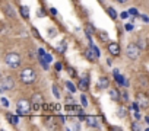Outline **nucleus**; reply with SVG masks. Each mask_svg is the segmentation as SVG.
<instances>
[{"mask_svg": "<svg viewBox=\"0 0 149 131\" xmlns=\"http://www.w3.org/2000/svg\"><path fill=\"white\" fill-rule=\"evenodd\" d=\"M136 44H137V45H139V47H140L142 50H143V48L146 47V41H145V39H140V38L137 39V42H136Z\"/></svg>", "mask_w": 149, "mask_h": 131, "instance_id": "cd10ccee", "label": "nucleus"}, {"mask_svg": "<svg viewBox=\"0 0 149 131\" xmlns=\"http://www.w3.org/2000/svg\"><path fill=\"white\" fill-rule=\"evenodd\" d=\"M85 32H86V35H88V38H91V35L92 34H95L97 32V29H95V26L92 25V23H85Z\"/></svg>", "mask_w": 149, "mask_h": 131, "instance_id": "2eb2a0df", "label": "nucleus"}, {"mask_svg": "<svg viewBox=\"0 0 149 131\" xmlns=\"http://www.w3.org/2000/svg\"><path fill=\"white\" fill-rule=\"evenodd\" d=\"M32 109V105L29 103V101L28 99H19L18 102H16V114L18 115H26L29 111Z\"/></svg>", "mask_w": 149, "mask_h": 131, "instance_id": "20e7f679", "label": "nucleus"}, {"mask_svg": "<svg viewBox=\"0 0 149 131\" xmlns=\"http://www.w3.org/2000/svg\"><path fill=\"white\" fill-rule=\"evenodd\" d=\"M129 15H137V10L136 9H130L129 10Z\"/></svg>", "mask_w": 149, "mask_h": 131, "instance_id": "e433bc0d", "label": "nucleus"}, {"mask_svg": "<svg viewBox=\"0 0 149 131\" xmlns=\"http://www.w3.org/2000/svg\"><path fill=\"white\" fill-rule=\"evenodd\" d=\"M56 121H58V118L54 117H45L44 118V125L48 128H56Z\"/></svg>", "mask_w": 149, "mask_h": 131, "instance_id": "f8f14e48", "label": "nucleus"}, {"mask_svg": "<svg viewBox=\"0 0 149 131\" xmlns=\"http://www.w3.org/2000/svg\"><path fill=\"white\" fill-rule=\"evenodd\" d=\"M67 73L70 74V77H76V72H74L73 67H67Z\"/></svg>", "mask_w": 149, "mask_h": 131, "instance_id": "c756f323", "label": "nucleus"}, {"mask_svg": "<svg viewBox=\"0 0 149 131\" xmlns=\"http://www.w3.org/2000/svg\"><path fill=\"white\" fill-rule=\"evenodd\" d=\"M54 69H56L57 72H60V70L63 69V66H61V63H56V64H54Z\"/></svg>", "mask_w": 149, "mask_h": 131, "instance_id": "2f4dec72", "label": "nucleus"}, {"mask_svg": "<svg viewBox=\"0 0 149 131\" xmlns=\"http://www.w3.org/2000/svg\"><path fill=\"white\" fill-rule=\"evenodd\" d=\"M53 93H54V96H56L57 99L60 98V90L57 89V86H56V85H53Z\"/></svg>", "mask_w": 149, "mask_h": 131, "instance_id": "c85d7f7f", "label": "nucleus"}, {"mask_svg": "<svg viewBox=\"0 0 149 131\" xmlns=\"http://www.w3.org/2000/svg\"><path fill=\"white\" fill-rule=\"evenodd\" d=\"M40 109V103H32V111H38Z\"/></svg>", "mask_w": 149, "mask_h": 131, "instance_id": "c9c22d12", "label": "nucleus"}, {"mask_svg": "<svg viewBox=\"0 0 149 131\" xmlns=\"http://www.w3.org/2000/svg\"><path fill=\"white\" fill-rule=\"evenodd\" d=\"M21 55L18 54V52H13V51H10V52H8L6 55H5V64L8 66L9 69H19L21 67Z\"/></svg>", "mask_w": 149, "mask_h": 131, "instance_id": "f03ea898", "label": "nucleus"}, {"mask_svg": "<svg viewBox=\"0 0 149 131\" xmlns=\"http://www.w3.org/2000/svg\"><path fill=\"white\" fill-rule=\"evenodd\" d=\"M136 101L140 105V108H148L149 106V95L145 92H137L136 93Z\"/></svg>", "mask_w": 149, "mask_h": 131, "instance_id": "423d86ee", "label": "nucleus"}, {"mask_svg": "<svg viewBox=\"0 0 149 131\" xmlns=\"http://www.w3.org/2000/svg\"><path fill=\"white\" fill-rule=\"evenodd\" d=\"M84 54H85V57H86L89 61H95V60L98 58V55L95 54V51H94V48H92V47H89L88 50H85V52H84Z\"/></svg>", "mask_w": 149, "mask_h": 131, "instance_id": "9b49d317", "label": "nucleus"}, {"mask_svg": "<svg viewBox=\"0 0 149 131\" xmlns=\"http://www.w3.org/2000/svg\"><path fill=\"white\" fill-rule=\"evenodd\" d=\"M2 103H3V106H5V108H8V106H9V102H8V99H6V98H2Z\"/></svg>", "mask_w": 149, "mask_h": 131, "instance_id": "72a5a7b5", "label": "nucleus"}, {"mask_svg": "<svg viewBox=\"0 0 149 131\" xmlns=\"http://www.w3.org/2000/svg\"><path fill=\"white\" fill-rule=\"evenodd\" d=\"M8 119H9V122L13 124V125H16V124L19 122V119H18L15 115H10V114H8Z\"/></svg>", "mask_w": 149, "mask_h": 131, "instance_id": "5701e85b", "label": "nucleus"}, {"mask_svg": "<svg viewBox=\"0 0 149 131\" xmlns=\"http://www.w3.org/2000/svg\"><path fill=\"white\" fill-rule=\"evenodd\" d=\"M3 10H5V13H6L9 18H15V15H16V13H15V10H13V8H12L10 5H8V3L3 6Z\"/></svg>", "mask_w": 149, "mask_h": 131, "instance_id": "dca6fc26", "label": "nucleus"}, {"mask_svg": "<svg viewBox=\"0 0 149 131\" xmlns=\"http://www.w3.org/2000/svg\"><path fill=\"white\" fill-rule=\"evenodd\" d=\"M97 37H98V41H101V42L108 41V34L105 31H97Z\"/></svg>", "mask_w": 149, "mask_h": 131, "instance_id": "f3484780", "label": "nucleus"}, {"mask_svg": "<svg viewBox=\"0 0 149 131\" xmlns=\"http://www.w3.org/2000/svg\"><path fill=\"white\" fill-rule=\"evenodd\" d=\"M132 130H133V131H140V130H142V125H140V122H137V121L132 122Z\"/></svg>", "mask_w": 149, "mask_h": 131, "instance_id": "b1692460", "label": "nucleus"}, {"mask_svg": "<svg viewBox=\"0 0 149 131\" xmlns=\"http://www.w3.org/2000/svg\"><path fill=\"white\" fill-rule=\"evenodd\" d=\"M105 10H107V13L110 15V18H111V19H114V21L117 19V12H116L113 8H105Z\"/></svg>", "mask_w": 149, "mask_h": 131, "instance_id": "412c9836", "label": "nucleus"}, {"mask_svg": "<svg viewBox=\"0 0 149 131\" xmlns=\"http://www.w3.org/2000/svg\"><path fill=\"white\" fill-rule=\"evenodd\" d=\"M57 51H58V52H61V54L66 51V41H61V44L57 47Z\"/></svg>", "mask_w": 149, "mask_h": 131, "instance_id": "393cba45", "label": "nucleus"}, {"mask_svg": "<svg viewBox=\"0 0 149 131\" xmlns=\"http://www.w3.org/2000/svg\"><path fill=\"white\" fill-rule=\"evenodd\" d=\"M108 95H110V99L111 101H114V102H118L120 99H121V93L117 90V89H108Z\"/></svg>", "mask_w": 149, "mask_h": 131, "instance_id": "9d476101", "label": "nucleus"}, {"mask_svg": "<svg viewBox=\"0 0 149 131\" xmlns=\"http://www.w3.org/2000/svg\"><path fill=\"white\" fill-rule=\"evenodd\" d=\"M114 2H117V3H126L127 0H114Z\"/></svg>", "mask_w": 149, "mask_h": 131, "instance_id": "a19ab883", "label": "nucleus"}, {"mask_svg": "<svg viewBox=\"0 0 149 131\" xmlns=\"http://www.w3.org/2000/svg\"><path fill=\"white\" fill-rule=\"evenodd\" d=\"M79 89L81 90H88L89 89V76L88 74H84L82 79L79 80Z\"/></svg>", "mask_w": 149, "mask_h": 131, "instance_id": "6e6552de", "label": "nucleus"}, {"mask_svg": "<svg viewBox=\"0 0 149 131\" xmlns=\"http://www.w3.org/2000/svg\"><path fill=\"white\" fill-rule=\"evenodd\" d=\"M66 88H67V90H70L72 93L76 90V88H74V85L73 83H70V82H66Z\"/></svg>", "mask_w": 149, "mask_h": 131, "instance_id": "bb28decb", "label": "nucleus"}, {"mask_svg": "<svg viewBox=\"0 0 149 131\" xmlns=\"http://www.w3.org/2000/svg\"><path fill=\"white\" fill-rule=\"evenodd\" d=\"M44 101V96L41 93H34L32 95V103H42Z\"/></svg>", "mask_w": 149, "mask_h": 131, "instance_id": "6ab92c4d", "label": "nucleus"}, {"mask_svg": "<svg viewBox=\"0 0 149 131\" xmlns=\"http://www.w3.org/2000/svg\"><path fill=\"white\" fill-rule=\"evenodd\" d=\"M50 12H51V15H57V10L56 9H50Z\"/></svg>", "mask_w": 149, "mask_h": 131, "instance_id": "58836bf2", "label": "nucleus"}, {"mask_svg": "<svg viewBox=\"0 0 149 131\" xmlns=\"http://www.w3.org/2000/svg\"><path fill=\"white\" fill-rule=\"evenodd\" d=\"M136 82H137V85H140L142 88H148L149 86V80L146 79V76H143V74H139L137 76V79H136Z\"/></svg>", "mask_w": 149, "mask_h": 131, "instance_id": "4468645a", "label": "nucleus"}, {"mask_svg": "<svg viewBox=\"0 0 149 131\" xmlns=\"http://www.w3.org/2000/svg\"><path fill=\"white\" fill-rule=\"evenodd\" d=\"M140 52H142V48H140L136 42L127 44V47H126V55H127V58H130V60H137L139 55H140Z\"/></svg>", "mask_w": 149, "mask_h": 131, "instance_id": "7ed1b4c3", "label": "nucleus"}, {"mask_svg": "<svg viewBox=\"0 0 149 131\" xmlns=\"http://www.w3.org/2000/svg\"><path fill=\"white\" fill-rule=\"evenodd\" d=\"M81 102H82V105H84V106H86V105H88V101H86V96H85V95H82V96H81Z\"/></svg>", "mask_w": 149, "mask_h": 131, "instance_id": "7c9ffc66", "label": "nucleus"}, {"mask_svg": "<svg viewBox=\"0 0 149 131\" xmlns=\"http://www.w3.org/2000/svg\"><path fill=\"white\" fill-rule=\"evenodd\" d=\"M124 28H126V31H129V32H130V31H133V25H132V23H127Z\"/></svg>", "mask_w": 149, "mask_h": 131, "instance_id": "f704fd0d", "label": "nucleus"}, {"mask_svg": "<svg viewBox=\"0 0 149 131\" xmlns=\"http://www.w3.org/2000/svg\"><path fill=\"white\" fill-rule=\"evenodd\" d=\"M117 117L118 118H126L127 117V108L126 106H118V109H117Z\"/></svg>", "mask_w": 149, "mask_h": 131, "instance_id": "a211bd4d", "label": "nucleus"}, {"mask_svg": "<svg viewBox=\"0 0 149 131\" xmlns=\"http://www.w3.org/2000/svg\"><path fill=\"white\" fill-rule=\"evenodd\" d=\"M32 35L37 37V38H40V32L37 31V28H32Z\"/></svg>", "mask_w": 149, "mask_h": 131, "instance_id": "473e14b6", "label": "nucleus"}, {"mask_svg": "<svg viewBox=\"0 0 149 131\" xmlns=\"http://www.w3.org/2000/svg\"><path fill=\"white\" fill-rule=\"evenodd\" d=\"M134 117H136V119H140V118H142V117H140V114H139V112H136V114H134Z\"/></svg>", "mask_w": 149, "mask_h": 131, "instance_id": "ea45409f", "label": "nucleus"}, {"mask_svg": "<svg viewBox=\"0 0 149 131\" xmlns=\"http://www.w3.org/2000/svg\"><path fill=\"white\" fill-rule=\"evenodd\" d=\"M113 74H114V79H116V82H117L118 85H123V83H124V79L120 76V73H118V70H117V69L113 72Z\"/></svg>", "mask_w": 149, "mask_h": 131, "instance_id": "aec40b11", "label": "nucleus"}, {"mask_svg": "<svg viewBox=\"0 0 149 131\" xmlns=\"http://www.w3.org/2000/svg\"><path fill=\"white\" fill-rule=\"evenodd\" d=\"M21 13H22V16H24L25 19H29V10H28L26 6H22V8H21Z\"/></svg>", "mask_w": 149, "mask_h": 131, "instance_id": "4be33fe9", "label": "nucleus"}, {"mask_svg": "<svg viewBox=\"0 0 149 131\" xmlns=\"http://www.w3.org/2000/svg\"><path fill=\"white\" fill-rule=\"evenodd\" d=\"M108 85H110V80L107 76H101L98 79V89H105V88H108Z\"/></svg>", "mask_w": 149, "mask_h": 131, "instance_id": "ddd939ff", "label": "nucleus"}, {"mask_svg": "<svg viewBox=\"0 0 149 131\" xmlns=\"http://www.w3.org/2000/svg\"><path fill=\"white\" fill-rule=\"evenodd\" d=\"M145 121H146V122H148V125H149V117H146V118H145Z\"/></svg>", "mask_w": 149, "mask_h": 131, "instance_id": "79ce46f5", "label": "nucleus"}, {"mask_svg": "<svg viewBox=\"0 0 149 131\" xmlns=\"http://www.w3.org/2000/svg\"><path fill=\"white\" fill-rule=\"evenodd\" d=\"M127 16H129V12H124V13H121V18H123V19H126Z\"/></svg>", "mask_w": 149, "mask_h": 131, "instance_id": "4c0bfd02", "label": "nucleus"}, {"mask_svg": "<svg viewBox=\"0 0 149 131\" xmlns=\"http://www.w3.org/2000/svg\"><path fill=\"white\" fill-rule=\"evenodd\" d=\"M84 121L86 122L88 127H98V118L94 117V115H85V119Z\"/></svg>", "mask_w": 149, "mask_h": 131, "instance_id": "1a4fd4ad", "label": "nucleus"}, {"mask_svg": "<svg viewBox=\"0 0 149 131\" xmlns=\"http://www.w3.org/2000/svg\"><path fill=\"white\" fill-rule=\"evenodd\" d=\"M108 52L113 55V57H118L120 52H121V48H120V44L118 42H108Z\"/></svg>", "mask_w": 149, "mask_h": 131, "instance_id": "0eeeda50", "label": "nucleus"}, {"mask_svg": "<svg viewBox=\"0 0 149 131\" xmlns=\"http://www.w3.org/2000/svg\"><path fill=\"white\" fill-rule=\"evenodd\" d=\"M120 93H121V101L123 102H129V93H127V90H121Z\"/></svg>", "mask_w": 149, "mask_h": 131, "instance_id": "a878e982", "label": "nucleus"}, {"mask_svg": "<svg viewBox=\"0 0 149 131\" xmlns=\"http://www.w3.org/2000/svg\"><path fill=\"white\" fill-rule=\"evenodd\" d=\"M74 2H79V0H74Z\"/></svg>", "mask_w": 149, "mask_h": 131, "instance_id": "37998d69", "label": "nucleus"}, {"mask_svg": "<svg viewBox=\"0 0 149 131\" xmlns=\"http://www.w3.org/2000/svg\"><path fill=\"white\" fill-rule=\"evenodd\" d=\"M37 79H38V74L32 67H25L19 72V80L24 85H32Z\"/></svg>", "mask_w": 149, "mask_h": 131, "instance_id": "f257e3e1", "label": "nucleus"}, {"mask_svg": "<svg viewBox=\"0 0 149 131\" xmlns=\"http://www.w3.org/2000/svg\"><path fill=\"white\" fill-rule=\"evenodd\" d=\"M15 88V79L12 76H5L0 80V90L6 92V90H12Z\"/></svg>", "mask_w": 149, "mask_h": 131, "instance_id": "39448f33", "label": "nucleus"}]
</instances>
